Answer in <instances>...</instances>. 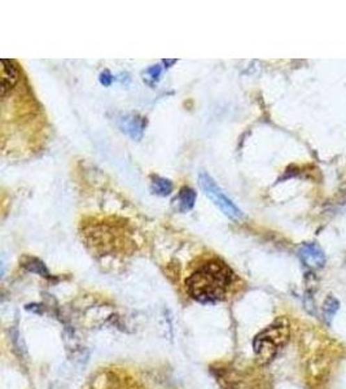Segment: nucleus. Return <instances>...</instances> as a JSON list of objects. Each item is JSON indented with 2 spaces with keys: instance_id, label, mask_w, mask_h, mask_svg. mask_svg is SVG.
I'll return each instance as SVG.
<instances>
[{
  "instance_id": "39448f33",
  "label": "nucleus",
  "mask_w": 346,
  "mask_h": 389,
  "mask_svg": "<svg viewBox=\"0 0 346 389\" xmlns=\"http://www.w3.org/2000/svg\"><path fill=\"white\" fill-rule=\"evenodd\" d=\"M299 258L306 266L311 269H320L326 264V256L322 248L315 243L304 244L299 252Z\"/></svg>"
},
{
  "instance_id": "7ed1b4c3",
  "label": "nucleus",
  "mask_w": 346,
  "mask_h": 389,
  "mask_svg": "<svg viewBox=\"0 0 346 389\" xmlns=\"http://www.w3.org/2000/svg\"><path fill=\"white\" fill-rule=\"evenodd\" d=\"M200 186L205 192L206 196L212 200L215 205L225 213L227 217L235 219L242 217V212L236 208L234 203L226 196L225 193L221 191V189L215 184V182L206 173L200 174Z\"/></svg>"
},
{
  "instance_id": "423d86ee",
  "label": "nucleus",
  "mask_w": 346,
  "mask_h": 389,
  "mask_svg": "<svg viewBox=\"0 0 346 389\" xmlns=\"http://www.w3.org/2000/svg\"><path fill=\"white\" fill-rule=\"evenodd\" d=\"M196 199V193L192 189L184 187L179 192L178 200H175L178 203V208L180 212H187L194 207Z\"/></svg>"
},
{
  "instance_id": "9d476101",
  "label": "nucleus",
  "mask_w": 346,
  "mask_h": 389,
  "mask_svg": "<svg viewBox=\"0 0 346 389\" xmlns=\"http://www.w3.org/2000/svg\"><path fill=\"white\" fill-rule=\"evenodd\" d=\"M148 74L152 77V79H157L159 74H161V68L159 65L150 68V70H148Z\"/></svg>"
},
{
  "instance_id": "f257e3e1",
  "label": "nucleus",
  "mask_w": 346,
  "mask_h": 389,
  "mask_svg": "<svg viewBox=\"0 0 346 389\" xmlns=\"http://www.w3.org/2000/svg\"><path fill=\"white\" fill-rule=\"evenodd\" d=\"M234 274L225 262L210 260L192 273L186 282L188 294L197 301L213 303L225 297Z\"/></svg>"
},
{
  "instance_id": "1a4fd4ad",
  "label": "nucleus",
  "mask_w": 346,
  "mask_h": 389,
  "mask_svg": "<svg viewBox=\"0 0 346 389\" xmlns=\"http://www.w3.org/2000/svg\"><path fill=\"white\" fill-rule=\"evenodd\" d=\"M153 190L156 191V193L165 196V195H168L171 190H173V184L168 180H164V178H159L157 177L153 181Z\"/></svg>"
},
{
  "instance_id": "6e6552de",
  "label": "nucleus",
  "mask_w": 346,
  "mask_h": 389,
  "mask_svg": "<svg viewBox=\"0 0 346 389\" xmlns=\"http://www.w3.org/2000/svg\"><path fill=\"white\" fill-rule=\"evenodd\" d=\"M337 310H338V301L335 297L329 296L324 305H323V313H324V318L327 319L328 322L332 319V317L335 315Z\"/></svg>"
},
{
  "instance_id": "f03ea898",
  "label": "nucleus",
  "mask_w": 346,
  "mask_h": 389,
  "mask_svg": "<svg viewBox=\"0 0 346 389\" xmlns=\"http://www.w3.org/2000/svg\"><path fill=\"white\" fill-rule=\"evenodd\" d=\"M290 324L285 319L274 323L262 333L257 335L253 347L260 363H269L276 356L281 347L288 342Z\"/></svg>"
},
{
  "instance_id": "20e7f679",
  "label": "nucleus",
  "mask_w": 346,
  "mask_h": 389,
  "mask_svg": "<svg viewBox=\"0 0 346 389\" xmlns=\"http://www.w3.org/2000/svg\"><path fill=\"white\" fill-rule=\"evenodd\" d=\"M19 68L13 60H1V97L10 94L13 87L19 82Z\"/></svg>"
},
{
  "instance_id": "9b49d317",
  "label": "nucleus",
  "mask_w": 346,
  "mask_h": 389,
  "mask_svg": "<svg viewBox=\"0 0 346 389\" xmlns=\"http://www.w3.org/2000/svg\"><path fill=\"white\" fill-rule=\"evenodd\" d=\"M109 74L108 73H105V79H102V82H103L104 85H109L111 84V78H109ZM102 78H104V76H102Z\"/></svg>"
},
{
  "instance_id": "0eeeda50",
  "label": "nucleus",
  "mask_w": 346,
  "mask_h": 389,
  "mask_svg": "<svg viewBox=\"0 0 346 389\" xmlns=\"http://www.w3.org/2000/svg\"><path fill=\"white\" fill-rule=\"evenodd\" d=\"M122 129H123V132L130 134L132 138H141V133H143V122L136 120L135 117H130L123 121Z\"/></svg>"
}]
</instances>
